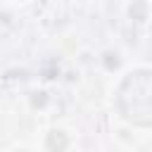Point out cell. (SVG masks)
Wrapping results in <instances>:
<instances>
[{"mask_svg": "<svg viewBox=\"0 0 152 152\" xmlns=\"http://www.w3.org/2000/svg\"><path fill=\"white\" fill-rule=\"evenodd\" d=\"M104 66H107V69H116V66H119V57L112 55V52H107V55H104Z\"/></svg>", "mask_w": 152, "mask_h": 152, "instance_id": "277c9868", "label": "cell"}, {"mask_svg": "<svg viewBox=\"0 0 152 152\" xmlns=\"http://www.w3.org/2000/svg\"><path fill=\"white\" fill-rule=\"evenodd\" d=\"M152 74L150 69H135L124 76L116 88V107L135 126L147 128L152 124Z\"/></svg>", "mask_w": 152, "mask_h": 152, "instance_id": "6da1fadb", "label": "cell"}, {"mask_svg": "<svg viewBox=\"0 0 152 152\" xmlns=\"http://www.w3.org/2000/svg\"><path fill=\"white\" fill-rule=\"evenodd\" d=\"M38 95H40V97H33V104H45V97H43L45 93H38Z\"/></svg>", "mask_w": 152, "mask_h": 152, "instance_id": "5b68a950", "label": "cell"}, {"mask_svg": "<svg viewBox=\"0 0 152 152\" xmlns=\"http://www.w3.org/2000/svg\"><path fill=\"white\" fill-rule=\"evenodd\" d=\"M66 145H69V138H66L64 131H50L48 138H45V147L50 152H64Z\"/></svg>", "mask_w": 152, "mask_h": 152, "instance_id": "7a4b0ae2", "label": "cell"}, {"mask_svg": "<svg viewBox=\"0 0 152 152\" xmlns=\"http://www.w3.org/2000/svg\"><path fill=\"white\" fill-rule=\"evenodd\" d=\"M131 19L133 21H138V24H145V19H147V2L145 0H133V5H131Z\"/></svg>", "mask_w": 152, "mask_h": 152, "instance_id": "3957f363", "label": "cell"}, {"mask_svg": "<svg viewBox=\"0 0 152 152\" xmlns=\"http://www.w3.org/2000/svg\"><path fill=\"white\" fill-rule=\"evenodd\" d=\"M17 152H26V150H17Z\"/></svg>", "mask_w": 152, "mask_h": 152, "instance_id": "8992f818", "label": "cell"}]
</instances>
